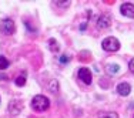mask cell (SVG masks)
Masks as SVG:
<instances>
[{
  "mask_svg": "<svg viewBox=\"0 0 134 118\" xmlns=\"http://www.w3.org/2000/svg\"><path fill=\"white\" fill-rule=\"evenodd\" d=\"M49 107H50V100L44 95H36L31 100V108L37 113H43V111L49 110Z\"/></svg>",
  "mask_w": 134,
  "mask_h": 118,
  "instance_id": "6da1fadb",
  "label": "cell"
},
{
  "mask_svg": "<svg viewBox=\"0 0 134 118\" xmlns=\"http://www.w3.org/2000/svg\"><path fill=\"white\" fill-rule=\"evenodd\" d=\"M101 47H103L106 51H117V50L120 49V41L116 39V37H107V39L103 40V43H101Z\"/></svg>",
  "mask_w": 134,
  "mask_h": 118,
  "instance_id": "7a4b0ae2",
  "label": "cell"
},
{
  "mask_svg": "<svg viewBox=\"0 0 134 118\" xmlns=\"http://www.w3.org/2000/svg\"><path fill=\"white\" fill-rule=\"evenodd\" d=\"M16 27H14V21L12 19H3L0 21V31L3 34H7V36H12L14 33Z\"/></svg>",
  "mask_w": 134,
  "mask_h": 118,
  "instance_id": "3957f363",
  "label": "cell"
},
{
  "mask_svg": "<svg viewBox=\"0 0 134 118\" xmlns=\"http://www.w3.org/2000/svg\"><path fill=\"white\" fill-rule=\"evenodd\" d=\"M79 78L81 80L84 84H91V80H93V75H91V71L88 68H86V67H81L80 70H79Z\"/></svg>",
  "mask_w": 134,
  "mask_h": 118,
  "instance_id": "277c9868",
  "label": "cell"
},
{
  "mask_svg": "<svg viewBox=\"0 0 134 118\" xmlns=\"http://www.w3.org/2000/svg\"><path fill=\"white\" fill-rule=\"evenodd\" d=\"M120 11H121V14H124L126 17L134 19V4L133 3H123L121 7H120Z\"/></svg>",
  "mask_w": 134,
  "mask_h": 118,
  "instance_id": "5b68a950",
  "label": "cell"
},
{
  "mask_svg": "<svg viewBox=\"0 0 134 118\" xmlns=\"http://www.w3.org/2000/svg\"><path fill=\"white\" fill-rule=\"evenodd\" d=\"M111 24V17L108 14H100L97 19V27L98 28H107Z\"/></svg>",
  "mask_w": 134,
  "mask_h": 118,
  "instance_id": "8992f818",
  "label": "cell"
},
{
  "mask_svg": "<svg viewBox=\"0 0 134 118\" xmlns=\"http://www.w3.org/2000/svg\"><path fill=\"white\" fill-rule=\"evenodd\" d=\"M130 91H131V85H130L129 82H120V84L117 85V92H119L120 95H123V97H127V95L130 94Z\"/></svg>",
  "mask_w": 134,
  "mask_h": 118,
  "instance_id": "52a82bcc",
  "label": "cell"
},
{
  "mask_svg": "<svg viewBox=\"0 0 134 118\" xmlns=\"http://www.w3.org/2000/svg\"><path fill=\"white\" fill-rule=\"evenodd\" d=\"M98 118H119V114L114 111H100Z\"/></svg>",
  "mask_w": 134,
  "mask_h": 118,
  "instance_id": "ba28073f",
  "label": "cell"
},
{
  "mask_svg": "<svg viewBox=\"0 0 134 118\" xmlns=\"http://www.w3.org/2000/svg\"><path fill=\"white\" fill-rule=\"evenodd\" d=\"M106 70H107L108 74H117L120 71V66L119 64H108L106 67Z\"/></svg>",
  "mask_w": 134,
  "mask_h": 118,
  "instance_id": "9c48e42d",
  "label": "cell"
},
{
  "mask_svg": "<svg viewBox=\"0 0 134 118\" xmlns=\"http://www.w3.org/2000/svg\"><path fill=\"white\" fill-rule=\"evenodd\" d=\"M9 66H10V63H9V60L6 58L4 56H0V70H6Z\"/></svg>",
  "mask_w": 134,
  "mask_h": 118,
  "instance_id": "30bf717a",
  "label": "cell"
},
{
  "mask_svg": "<svg viewBox=\"0 0 134 118\" xmlns=\"http://www.w3.org/2000/svg\"><path fill=\"white\" fill-rule=\"evenodd\" d=\"M16 84H17L19 87H23V85L26 84V73H23V74H21L20 77L16 78Z\"/></svg>",
  "mask_w": 134,
  "mask_h": 118,
  "instance_id": "8fae6325",
  "label": "cell"
},
{
  "mask_svg": "<svg viewBox=\"0 0 134 118\" xmlns=\"http://www.w3.org/2000/svg\"><path fill=\"white\" fill-rule=\"evenodd\" d=\"M49 88H50V91H54V92H57V91H59V82H57L56 80H53V81H50V85H49Z\"/></svg>",
  "mask_w": 134,
  "mask_h": 118,
  "instance_id": "7c38bea8",
  "label": "cell"
},
{
  "mask_svg": "<svg viewBox=\"0 0 134 118\" xmlns=\"http://www.w3.org/2000/svg\"><path fill=\"white\" fill-rule=\"evenodd\" d=\"M49 44H50V47H52V50L53 51H59V44H57V41L56 40H49Z\"/></svg>",
  "mask_w": 134,
  "mask_h": 118,
  "instance_id": "4fadbf2b",
  "label": "cell"
},
{
  "mask_svg": "<svg viewBox=\"0 0 134 118\" xmlns=\"http://www.w3.org/2000/svg\"><path fill=\"white\" fill-rule=\"evenodd\" d=\"M53 3H56V6H60V7H63V6H64V7H67L70 2H53Z\"/></svg>",
  "mask_w": 134,
  "mask_h": 118,
  "instance_id": "5bb4252c",
  "label": "cell"
},
{
  "mask_svg": "<svg viewBox=\"0 0 134 118\" xmlns=\"http://www.w3.org/2000/svg\"><path fill=\"white\" fill-rule=\"evenodd\" d=\"M60 63H62V64H67V63H69V57H67V56H62V57H60Z\"/></svg>",
  "mask_w": 134,
  "mask_h": 118,
  "instance_id": "9a60e30c",
  "label": "cell"
},
{
  "mask_svg": "<svg viewBox=\"0 0 134 118\" xmlns=\"http://www.w3.org/2000/svg\"><path fill=\"white\" fill-rule=\"evenodd\" d=\"M129 68H130V71L134 74V58L130 60V63H129Z\"/></svg>",
  "mask_w": 134,
  "mask_h": 118,
  "instance_id": "2e32d148",
  "label": "cell"
}]
</instances>
